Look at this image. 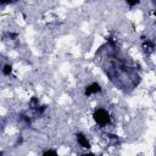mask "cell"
Here are the masks:
<instances>
[{
	"mask_svg": "<svg viewBox=\"0 0 156 156\" xmlns=\"http://www.w3.org/2000/svg\"><path fill=\"white\" fill-rule=\"evenodd\" d=\"M93 119L100 127H105V126H107L111 122V116H110V113L105 108L99 107V108H96L93 112Z\"/></svg>",
	"mask_w": 156,
	"mask_h": 156,
	"instance_id": "cell-1",
	"label": "cell"
},
{
	"mask_svg": "<svg viewBox=\"0 0 156 156\" xmlns=\"http://www.w3.org/2000/svg\"><path fill=\"white\" fill-rule=\"evenodd\" d=\"M101 90H102V89H101V85H100L99 83L94 82V83H91V84H89V85L85 87V89H84V95H85V96H90V95H93V94L100 93Z\"/></svg>",
	"mask_w": 156,
	"mask_h": 156,
	"instance_id": "cell-2",
	"label": "cell"
},
{
	"mask_svg": "<svg viewBox=\"0 0 156 156\" xmlns=\"http://www.w3.org/2000/svg\"><path fill=\"white\" fill-rule=\"evenodd\" d=\"M76 139H77L78 144H79L82 147H84V149H90V141L88 140V138L85 136L84 133L78 132V133L76 134Z\"/></svg>",
	"mask_w": 156,
	"mask_h": 156,
	"instance_id": "cell-3",
	"label": "cell"
},
{
	"mask_svg": "<svg viewBox=\"0 0 156 156\" xmlns=\"http://www.w3.org/2000/svg\"><path fill=\"white\" fill-rule=\"evenodd\" d=\"M11 72H12V66H11V65H5L4 68H2V74H5V76H10Z\"/></svg>",
	"mask_w": 156,
	"mask_h": 156,
	"instance_id": "cell-4",
	"label": "cell"
},
{
	"mask_svg": "<svg viewBox=\"0 0 156 156\" xmlns=\"http://www.w3.org/2000/svg\"><path fill=\"white\" fill-rule=\"evenodd\" d=\"M29 105L32 106V108H37V107L39 106V101H38L37 96H33V98L30 99V102H29Z\"/></svg>",
	"mask_w": 156,
	"mask_h": 156,
	"instance_id": "cell-5",
	"label": "cell"
},
{
	"mask_svg": "<svg viewBox=\"0 0 156 156\" xmlns=\"http://www.w3.org/2000/svg\"><path fill=\"white\" fill-rule=\"evenodd\" d=\"M41 156H58V155H57V152H56L55 150H52V149H49V150L44 151Z\"/></svg>",
	"mask_w": 156,
	"mask_h": 156,
	"instance_id": "cell-6",
	"label": "cell"
},
{
	"mask_svg": "<svg viewBox=\"0 0 156 156\" xmlns=\"http://www.w3.org/2000/svg\"><path fill=\"white\" fill-rule=\"evenodd\" d=\"M139 2H140L139 0H134V1H129V0H128V1H127V5H129V6H135V5H138Z\"/></svg>",
	"mask_w": 156,
	"mask_h": 156,
	"instance_id": "cell-7",
	"label": "cell"
},
{
	"mask_svg": "<svg viewBox=\"0 0 156 156\" xmlns=\"http://www.w3.org/2000/svg\"><path fill=\"white\" fill-rule=\"evenodd\" d=\"M82 156H95L93 152H87V154H83Z\"/></svg>",
	"mask_w": 156,
	"mask_h": 156,
	"instance_id": "cell-8",
	"label": "cell"
},
{
	"mask_svg": "<svg viewBox=\"0 0 156 156\" xmlns=\"http://www.w3.org/2000/svg\"><path fill=\"white\" fill-rule=\"evenodd\" d=\"M0 156H2V152H1V151H0Z\"/></svg>",
	"mask_w": 156,
	"mask_h": 156,
	"instance_id": "cell-9",
	"label": "cell"
}]
</instances>
